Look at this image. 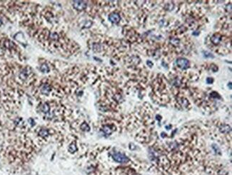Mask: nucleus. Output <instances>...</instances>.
Instances as JSON below:
<instances>
[{"label": "nucleus", "mask_w": 232, "mask_h": 175, "mask_svg": "<svg viewBox=\"0 0 232 175\" xmlns=\"http://www.w3.org/2000/svg\"><path fill=\"white\" fill-rule=\"evenodd\" d=\"M112 157L117 162L119 163H127L129 161V158L124 154L116 152L112 154Z\"/></svg>", "instance_id": "nucleus-1"}, {"label": "nucleus", "mask_w": 232, "mask_h": 175, "mask_svg": "<svg viewBox=\"0 0 232 175\" xmlns=\"http://www.w3.org/2000/svg\"><path fill=\"white\" fill-rule=\"evenodd\" d=\"M176 65L181 69H186L189 66V61L186 58H179L176 60Z\"/></svg>", "instance_id": "nucleus-2"}, {"label": "nucleus", "mask_w": 232, "mask_h": 175, "mask_svg": "<svg viewBox=\"0 0 232 175\" xmlns=\"http://www.w3.org/2000/svg\"><path fill=\"white\" fill-rule=\"evenodd\" d=\"M73 7L77 11H83L87 8V3L83 1H74L73 2Z\"/></svg>", "instance_id": "nucleus-3"}, {"label": "nucleus", "mask_w": 232, "mask_h": 175, "mask_svg": "<svg viewBox=\"0 0 232 175\" xmlns=\"http://www.w3.org/2000/svg\"><path fill=\"white\" fill-rule=\"evenodd\" d=\"M120 19H121V17H120L119 14L117 13V12H113L109 16V20L111 22L114 23V24L119 23L120 22Z\"/></svg>", "instance_id": "nucleus-4"}, {"label": "nucleus", "mask_w": 232, "mask_h": 175, "mask_svg": "<svg viewBox=\"0 0 232 175\" xmlns=\"http://www.w3.org/2000/svg\"><path fill=\"white\" fill-rule=\"evenodd\" d=\"M221 36L217 33L213 34L211 38V41L214 45H218L221 42Z\"/></svg>", "instance_id": "nucleus-5"}, {"label": "nucleus", "mask_w": 232, "mask_h": 175, "mask_svg": "<svg viewBox=\"0 0 232 175\" xmlns=\"http://www.w3.org/2000/svg\"><path fill=\"white\" fill-rule=\"evenodd\" d=\"M50 91H51V87L47 83H45L41 87V92L43 94H44V95H47V96L49 95Z\"/></svg>", "instance_id": "nucleus-6"}, {"label": "nucleus", "mask_w": 232, "mask_h": 175, "mask_svg": "<svg viewBox=\"0 0 232 175\" xmlns=\"http://www.w3.org/2000/svg\"><path fill=\"white\" fill-rule=\"evenodd\" d=\"M102 130H103V132L105 133L106 135H111V134L112 133V131H113L110 125H104V126L103 127V128H102Z\"/></svg>", "instance_id": "nucleus-7"}, {"label": "nucleus", "mask_w": 232, "mask_h": 175, "mask_svg": "<svg viewBox=\"0 0 232 175\" xmlns=\"http://www.w3.org/2000/svg\"><path fill=\"white\" fill-rule=\"evenodd\" d=\"M41 110L42 111V112H44V113H48L49 111V105H48V103H44L43 104H42L41 105Z\"/></svg>", "instance_id": "nucleus-8"}, {"label": "nucleus", "mask_w": 232, "mask_h": 175, "mask_svg": "<svg viewBox=\"0 0 232 175\" xmlns=\"http://www.w3.org/2000/svg\"><path fill=\"white\" fill-rule=\"evenodd\" d=\"M68 151L70 152V153H74L75 152L77 151V147L76 145L75 142H72L71 144L69 146V148H68Z\"/></svg>", "instance_id": "nucleus-9"}, {"label": "nucleus", "mask_w": 232, "mask_h": 175, "mask_svg": "<svg viewBox=\"0 0 232 175\" xmlns=\"http://www.w3.org/2000/svg\"><path fill=\"white\" fill-rule=\"evenodd\" d=\"M220 131L223 133H227L228 132L231 131V128L227 125H223V126L220 127Z\"/></svg>", "instance_id": "nucleus-10"}, {"label": "nucleus", "mask_w": 232, "mask_h": 175, "mask_svg": "<svg viewBox=\"0 0 232 175\" xmlns=\"http://www.w3.org/2000/svg\"><path fill=\"white\" fill-rule=\"evenodd\" d=\"M39 135L42 137H45L49 135V131L47 129H41L39 132H38Z\"/></svg>", "instance_id": "nucleus-11"}, {"label": "nucleus", "mask_w": 232, "mask_h": 175, "mask_svg": "<svg viewBox=\"0 0 232 175\" xmlns=\"http://www.w3.org/2000/svg\"><path fill=\"white\" fill-rule=\"evenodd\" d=\"M40 70L43 73H48L49 71V68L48 66L46 63H44L40 67Z\"/></svg>", "instance_id": "nucleus-12"}, {"label": "nucleus", "mask_w": 232, "mask_h": 175, "mask_svg": "<svg viewBox=\"0 0 232 175\" xmlns=\"http://www.w3.org/2000/svg\"><path fill=\"white\" fill-rule=\"evenodd\" d=\"M80 128H81L83 131H89V130H90V127L89 126V125H88L87 123H82V124L81 125V126H80Z\"/></svg>", "instance_id": "nucleus-13"}, {"label": "nucleus", "mask_w": 232, "mask_h": 175, "mask_svg": "<svg viewBox=\"0 0 232 175\" xmlns=\"http://www.w3.org/2000/svg\"><path fill=\"white\" fill-rule=\"evenodd\" d=\"M179 102L180 103H181V105H182V106H184V107H187V106H188V102L186 99H185V98H181V101H179Z\"/></svg>", "instance_id": "nucleus-14"}, {"label": "nucleus", "mask_w": 232, "mask_h": 175, "mask_svg": "<svg viewBox=\"0 0 232 175\" xmlns=\"http://www.w3.org/2000/svg\"><path fill=\"white\" fill-rule=\"evenodd\" d=\"M171 43L174 46H177L178 44H179V40L177 39H171Z\"/></svg>", "instance_id": "nucleus-15"}, {"label": "nucleus", "mask_w": 232, "mask_h": 175, "mask_svg": "<svg viewBox=\"0 0 232 175\" xmlns=\"http://www.w3.org/2000/svg\"><path fill=\"white\" fill-rule=\"evenodd\" d=\"M204 54L205 57H209V58H213L212 54H211L210 53H209L208 51H204Z\"/></svg>", "instance_id": "nucleus-16"}, {"label": "nucleus", "mask_w": 232, "mask_h": 175, "mask_svg": "<svg viewBox=\"0 0 232 175\" xmlns=\"http://www.w3.org/2000/svg\"><path fill=\"white\" fill-rule=\"evenodd\" d=\"M211 97H214V98H220L219 96V94L216 92H212L211 93Z\"/></svg>", "instance_id": "nucleus-17"}, {"label": "nucleus", "mask_w": 232, "mask_h": 175, "mask_svg": "<svg viewBox=\"0 0 232 175\" xmlns=\"http://www.w3.org/2000/svg\"><path fill=\"white\" fill-rule=\"evenodd\" d=\"M213 81H214V79L212 78H208L206 79V83H208V84H211V83H213Z\"/></svg>", "instance_id": "nucleus-18"}, {"label": "nucleus", "mask_w": 232, "mask_h": 175, "mask_svg": "<svg viewBox=\"0 0 232 175\" xmlns=\"http://www.w3.org/2000/svg\"><path fill=\"white\" fill-rule=\"evenodd\" d=\"M212 66H213V67H212V68H213L212 70H213L214 72H216V71H217V70H218V67H217V66H215V65H214V64L212 65Z\"/></svg>", "instance_id": "nucleus-19"}, {"label": "nucleus", "mask_w": 232, "mask_h": 175, "mask_svg": "<svg viewBox=\"0 0 232 175\" xmlns=\"http://www.w3.org/2000/svg\"><path fill=\"white\" fill-rule=\"evenodd\" d=\"M28 121H29V123H30L31 125H34V120L32 118H29Z\"/></svg>", "instance_id": "nucleus-20"}, {"label": "nucleus", "mask_w": 232, "mask_h": 175, "mask_svg": "<svg viewBox=\"0 0 232 175\" xmlns=\"http://www.w3.org/2000/svg\"><path fill=\"white\" fill-rule=\"evenodd\" d=\"M147 65L149 66V67H152V66H153V63L150 61H147Z\"/></svg>", "instance_id": "nucleus-21"}, {"label": "nucleus", "mask_w": 232, "mask_h": 175, "mask_svg": "<svg viewBox=\"0 0 232 175\" xmlns=\"http://www.w3.org/2000/svg\"><path fill=\"white\" fill-rule=\"evenodd\" d=\"M2 20L0 19V26H2Z\"/></svg>", "instance_id": "nucleus-22"}]
</instances>
